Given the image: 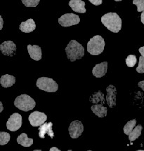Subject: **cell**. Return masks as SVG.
<instances>
[{"label": "cell", "mask_w": 144, "mask_h": 151, "mask_svg": "<svg viewBox=\"0 0 144 151\" xmlns=\"http://www.w3.org/2000/svg\"><path fill=\"white\" fill-rule=\"evenodd\" d=\"M101 22L113 33H118L122 28V20L116 13H108L101 17Z\"/></svg>", "instance_id": "1"}, {"label": "cell", "mask_w": 144, "mask_h": 151, "mask_svg": "<svg viewBox=\"0 0 144 151\" xmlns=\"http://www.w3.org/2000/svg\"><path fill=\"white\" fill-rule=\"evenodd\" d=\"M66 55L71 62L82 59L84 56V48L82 44L75 40H71L65 48Z\"/></svg>", "instance_id": "2"}, {"label": "cell", "mask_w": 144, "mask_h": 151, "mask_svg": "<svg viewBox=\"0 0 144 151\" xmlns=\"http://www.w3.org/2000/svg\"><path fill=\"white\" fill-rule=\"evenodd\" d=\"M105 41L100 35H96L92 37L87 43V51L92 55H98L104 50Z\"/></svg>", "instance_id": "3"}, {"label": "cell", "mask_w": 144, "mask_h": 151, "mask_svg": "<svg viewBox=\"0 0 144 151\" xmlns=\"http://www.w3.org/2000/svg\"><path fill=\"white\" fill-rule=\"evenodd\" d=\"M14 105L16 108L23 111H31L35 108L36 102L33 98L28 94H21L18 96L14 101Z\"/></svg>", "instance_id": "4"}, {"label": "cell", "mask_w": 144, "mask_h": 151, "mask_svg": "<svg viewBox=\"0 0 144 151\" xmlns=\"http://www.w3.org/2000/svg\"><path fill=\"white\" fill-rule=\"evenodd\" d=\"M36 86L39 90L47 92H55L58 90L57 83L48 77H41L37 79Z\"/></svg>", "instance_id": "5"}, {"label": "cell", "mask_w": 144, "mask_h": 151, "mask_svg": "<svg viewBox=\"0 0 144 151\" xmlns=\"http://www.w3.org/2000/svg\"><path fill=\"white\" fill-rule=\"evenodd\" d=\"M80 22V18L77 15L73 14H66L58 19V23L63 27H71L75 25Z\"/></svg>", "instance_id": "6"}, {"label": "cell", "mask_w": 144, "mask_h": 151, "mask_svg": "<svg viewBox=\"0 0 144 151\" xmlns=\"http://www.w3.org/2000/svg\"><path fill=\"white\" fill-rule=\"evenodd\" d=\"M22 116L18 113H14L10 116L7 122V127L11 132H16L21 127Z\"/></svg>", "instance_id": "7"}, {"label": "cell", "mask_w": 144, "mask_h": 151, "mask_svg": "<svg viewBox=\"0 0 144 151\" xmlns=\"http://www.w3.org/2000/svg\"><path fill=\"white\" fill-rule=\"evenodd\" d=\"M30 123L33 127H39V126L45 123L47 120V116L45 113L39 111H34L30 113L29 116Z\"/></svg>", "instance_id": "8"}, {"label": "cell", "mask_w": 144, "mask_h": 151, "mask_svg": "<svg viewBox=\"0 0 144 151\" xmlns=\"http://www.w3.org/2000/svg\"><path fill=\"white\" fill-rule=\"evenodd\" d=\"M83 131H84V125L82 122L79 120H75L72 122L68 128V132L72 139H77L80 137Z\"/></svg>", "instance_id": "9"}, {"label": "cell", "mask_w": 144, "mask_h": 151, "mask_svg": "<svg viewBox=\"0 0 144 151\" xmlns=\"http://www.w3.org/2000/svg\"><path fill=\"white\" fill-rule=\"evenodd\" d=\"M0 50L4 55L13 57L16 54V46L11 41H4L0 45Z\"/></svg>", "instance_id": "10"}, {"label": "cell", "mask_w": 144, "mask_h": 151, "mask_svg": "<svg viewBox=\"0 0 144 151\" xmlns=\"http://www.w3.org/2000/svg\"><path fill=\"white\" fill-rule=\"evenodd\" d=\"M106 92H107V95L105 100L107 101V104L109 106V107L113 108L116 105V88L113 85H110L106 88Z\"/></svg>", "instance_id": "11"}, {"label": "cell", "mask_w": 144, "mask_h": 151, "mask_svg": "<svg viewBox=\"0 0 144 151\" xmlns=\"http://www.w3.org/2000/svg\"><path fill=\"white\" fill-rule=\"evenodd\" d=\"M53 123L50 122H45L43 124L39 126V137L41 139H44L45 134H48L52 139L54 137V133L52 129Z\"/></svg>", "instance_id": "12"}, {"label": "cell", "mask_w": 144, "mask_h": 151, "mask_svg": "<svg viewBox=\"0 0 144 151\" xmlns=\"http://www.w3.org/2000/svg\"><path fill=\"white\" fill-rule=\"evenodd\" d=\"M108 69V62H103L98 64L93 68L92 73L96 78H101L107 73Z\"/></svg>", "instance_id": "13"}, {"label": "cell", "mask_w": 144, "mask_h": 151, "mask_svg": "<svg viewBox=\"0 0 144 151\" xmlns=\"http://www.w3.org/2000/svg\"><path fill=\"white\" fill-rule=\"evenodd\" d=\"M69 6L75 12L84 14L87 11L85 9V2L82 0H71L69 1Z\"/></svg>", "instance_id": "14"}, {"label": "cell", "mask_w": 144, "mask_h": 151, "mask_svg": "<svg viewBox=\"0 0 144 151\" xmlns=\"http://www.w3.org/2000/svg\"><path fill=\"white\" fill-rule=\"evenodd\" d=\"M28 51L30 58L36 61H39L41 59V49L39 46L37 45H28Z\"/></svg>", "instance_id": "15"}, {"label": "cell", "mask_w": 144, "mask_h": 151, "mask_svg": "<svg viewBox=\"0 0 144 151\" xmlns=\"http://www.w3.org/2000/svg\"><path fill=\"white\" fill-rule=\"evenodd\" d=\"M19 29L24 33H30L36 29V24L33 19L30 18L25 22H22L19 26Z\"/></svg>", "instance_id": "16"}, {"label": "cell", "mask_w": 144, "mask_h": 151, "mask_svg": "<svg viewBox=\"0 0 144 151\" xmlns=\"http://www.w3.org/2000/svg\"><path fill=\"white\" fill-rule=\"evenodd\" d=\"M91 110L92 112L97 116L98 118H103L104 117L107 116L108 109L105 106H103V104H97L93 105L91 107Z\"/></svg>", "instance_id": "17"}, {"label": "cell", "mask_w": 144, "mask_h": 151, "mask_svg": "<svg viewBox=\"0 0 144 151\" xmlns=\"http://www.w3.org/2000/svg\"><path fill=\"white\" fill-rule=\"evenodd\" d=\"M15 82H16V78L14 76L9 74L3 75L0 79V83L4 88H9V87L13 86Z\"/></svg>", "instance_id": "18"}, {"label": "cell", "mask_w": 144, "mask_h": 151, "mask_svg": "<svg viewBox=\"0 0 144 151\" xmlns=\"http://www.w3.org/2000/svg\"><path fill=\"white\" fill-rule=\"evenodd\" d=\"M90 102H92L94 104H104L105 103V97H104V94L101 91H98L95 92L89 98Z\"/></svg>", "instance_id": "19"}, {"label": "cell", "mask_w": 144, "mask_h": 151, "mask_svg": "<svg viewBox=\"0 0 144 151\" xmlns=\"http://www.w3.org/2000/svg\"><path fill=\"white\" fill-rule=\"evenodd\" d=\"M17 142L23 147H30L33 144V139L28 138L25 133H22L17 138Z\"/></svg>", "instance_id": "20"}, {"label": "cell", "mask_w": 144, "mask_h": 151, "mask_svg": "<svg viewBox=\"0 0 144 151\" xmlns=\"http://www.w3.org/2000/svg\"><path fill=\"white\" fill-rule=\"evenodd\" d=\"M142 129H143V127H142L141 124H139V125L134 127V129L132 130V132L129 134V140L131 142H133L134 141L137 139L141 135Z\"/></svg>", "instance_id": "21"}, {"label": "cell", "mask_w": 144, "mask_h": 151, "mask_svg": "<svg viewBox=\"0 0 144 151\" xmlns=\"http://www.w3.org/2000/svg\"><path fill=\"white\" fill-rule=\"evenodd\" d=\"M136 124V119H134V120L128 121L127 123L125 124L124 128H123V131H124V133L125 134L128 136L129 135V134L132 132V130L134 129V128L135 127Z\"/></svg>", "instance_id": "22"}, {"label": "cell", "mask_w": 144, "mask_h": 151, "mask_svg": "<svg viewBox=\"0 0 144 151\" xmlns=\"http://www.w3.org/2000/svg\"><path fill=\"white\" fill-rule=\"evenodd\" d=\"M10 134L7 132H0V145L4 146L8 143L10 141Z\"/></svg>", "instance_id": "23"}, {"label": "cell", "mask_w": 144, "mask_h": 151, "mask_svg": "<svg viewBox=\"0 0 144 151\" xmlns=\"http://www.w3.org/2000/svg\"><path fill=\"white\" fill-rule=\"evenodd\" d=\"M126 65H127L129 67H134L136 64L137 62V59H136V57L134 55H129L127 56V58H126Z\"/></svg>", "instance_id": "24"}, {"label": "cell", "mask_w": 144, "mask_h": 151, "mask_svg": "<svg viewBox=\"0 0 144 151\" xmlns=\"http://www.w3.org/2000/svg\"><path fill=\"white\" fill-rule=\"evenodd\" d=\"M21 1L26 7H36L39 4L40 0H21Z\"/></svg>", "instance_id": "25"}, {"label": "cell", "mask_w": 144, "mask_h": 151, "mask_svg": "<svg viewBox=\"0 0 144 151\" xmlns=\"http://www.w3.org/2000/svg\"><path fill=\"white\" fill-rule=\"evenodd\" d=\"M133 4L137 6L138 12L144 11V0H133Z\"/></svg>", "instance_id": "26"}, {"label": "cell", "mask_w": 144, "mask_h": 151, "mask_svg": "<svg viewBox=\"0 0 144 151\" xmlns=\"http://www.w3.org/2000/svg\"><path fill=\"white\" fill-rule=\"evenodd\" d=\"M136 71L139 73H144V58L143 56H140L139 66L136 68Z\"/></svg>", "instance_id": "27"}, {"label": "cell", "mask_w": 144, "mask_h": 151, "mask_svg": "<svg viewBox=\"0 0 144 151\" xmlns=\"http://www.w3.org/2000/svg\"><path fill=\"white\" fill-rule=\"evenodd\" d=\"M92 4L95 5V6H98L101 5L102 2H103V0H89Z\"/></svg>", "instance_id": "28"}, {"label": "cell", "mask_w": 144, "mask_h": 151, "mask_svg": "<svg viewBox=\"0 0 144 151\" xmlns=\"http://www.w3.org/2000/svg\"><path fill=\"white\" fill-rule=\"evenodd\" d=\"M138 86H139V88H141V89L143 90V91L144 92V81H140L139 83H138Z\"/></svg>", "instance_id": "29"}, {"label": "cell", "mask_w": 144, "mask_h": 151, "mask_svg": "<svg viewBox=\"0 0 144 151\" xmlns=\"http://www.w3.org/2000/svg\"><path fill=\"white\" fill-rule=\"evenodd\" d=\"M139 50L140 53L141 54V55L143 56V58H144V46L141 47V48H140L139 49Z\"/></svg>", "instance_id": "30"}, {"label": "cell", "mask_w": 144, "mask_h": 151, "mask_svg": "<svg viewBox=\"0 0 144 151\" xmlns=\"http://www.w3.org/2000/svg\"><path fill=\"white\" fill-rule=\"evenodd\" d=\"M141 20L142 23L144 24V11H142V14L141 16Z\"/></svg>", "instance_id": "31"}, {"label": "cell", "mask_w": 144, "mask_h": 151, "mask_svg": "<svg viewBox=\"0 0 144 151\" xmlns=\"http://www.w3.org/2000/svg\"><path fill=\"white\" fill-rule=\"evenodd\" d=\"M50 151H60V150H59V149L56 148V147H52V148H50V150H49Z\"/></svg>", "instance_id": "32"}, {"label": "cell", "mask_w": 144, "mask_h": 151, "mask_svg": "<svg viewBox=\"0 0 144 151\" xmlns=\"http://www.w3.org/2000/svg\"><path fill=\"white\" fill-rule=\"evenodd\" d=\"M0 104H1V110H0V112H1L3 110V106H2V103L0 102Z\"/></svg>", "instance_id": "33"}, {"label": "cell", "mask_w": 144, "mask_h": 151, "mask_svg": "<svg viewBox=\"0 0 144 151\" xmlns=\"http://www.w3.org/2000/svg\"><path fill=\"white\" fill-rule=\"evenodd\" d=\"M115 1H122V0H115Z\"/></svg>", "instance_id": "34"}, {"label": "cell", "mask_w": 144, "mask_h": 151, "mask_svg": "<svg viewBox=\"0 0 144 151\" xmlns=\"http://www.w3.org/2000/svg\"><path fill=\"white\" fill-rule=\"evenodd\" d=\"M34 151H41V150H34Z\"/></svg>", "instance_id": "35"}]
</instances>
